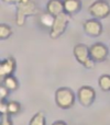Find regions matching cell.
I'll return each mask as SVG.
<instances>
[{
    "mask_svg": "<svg viewBox=\"0 0 110 125\" xmlns=\"http://www.w3.org/2000/svg\"><path fill=\"white\" fill-rule=\"evenodd\" d=\"M11 35H12V29H11V26L6 23L0 24V39L8 40Z\"/></svg>",
    "mask_w": 110,
    "mask_h": 125,
    "instance_id": "obj_16",
    "label": "cell"
},
{
    "mask_svg": "<svg viewBox=\"0 0 110 125\" xmlns=\"http://www.w3.org/2000/svg\"><path fill=\"white\" fill-rule=\"evenodd\" d=\"M46 11L53 17L65 12L64 11V0H49L46 3Z\"/></svg>",
    "mask_w": 110,
    "mask_h": 125,
    "instance_id": "obj_10",
    "label": "cell"
},
{
    "mask_svg": "<svg viewBox=\"0 0 110 125\" xmlns=\"http://www.w3.org/2000/svg\"><path fill=\"white\" fill-rule=\"evenodd\" d=\"M15 67H17V62H15V59L13 57L10 56L2 59L0 62V77H1V79L6 76L13 75Z\"/></svg>",
    "mask_w": 110,
    "mask_h": 125,
    "instance_id": "obj_9",
    "label": "cell"
},
{
    "mask_svg": "<svg viewBox=\"0 0 110 125\" xmlns=\"http://www.w3.org/2000/svg\"><path fill=\"white\" fill-rule=\"evenodd\" d=\"M29 125H46V119L43 112H37L30 120Z\"/></svg>",
    "mask_w": 110,
    "mask_h": 125,
    "instance_id": "obj_15",
    "label": "cell"
},
{
    "mask_svg": "<svg viewBox=\"0 0 110 125\" xmlns=\"http://www.w3.org/2000/svg\"><path fill=\"white\" fill-rule=\"evenodd\" d=\"M84 32L91 37H97L102 33V24L98 19H89L83 23Z\"/></svg>",
    "mask_w": 110,
    "mask_h": 125,
    "instance_id": "obj_8",
    "label": "cell"
},
{
    "mask_svg": "<svg viewBox=\"0 0 110 125\" xmlns=\"http://www.w3.org/2000/svg\"><path fill=\"white\" fill-rule=\"evenodd\" d=\"M82 7V0H64V11L69 15L78 13Z\"/></svg>",
    "mask_w": 110,
    "mask_h": 125,
    "instance_id": "obj_11",
    "label": "cell"
},
{
    "mask_svg": "<svg viewBox=\"0 0 110 125\" xmlns=\"http://www.w3.org/2000/svg\"><path fill=\"white\" fill-rule=\"evenodd\" d=\"M52 125H67L66 123H65L64 121H56V122H54Z\"/></svg>",
    "mask_w": 110,
    "mask_h": 125,
    "instance_id": "obj_21",
    "label": "cell"
},
{
    "mask_svg": "<svg viewBox=\"0 0 110 125\" xmlns=\"http://www.w3.org/2000/svg\"><path fill=\"white\" fill-rule=\"evenodd\" d=\"M7 108H8V101L7 100H1V103H0V114H6Z\"/></svg>",
    "mask_w": 110,
    "mask_h": 125,
    "instance_id": "obj_19",
    "label": "cell"
},
{
    "mask_svg": "<svg viewBox=\"0 0 110 125\" xmlns=\"http://www.w3.org/2000/svg\"><path fill=\"white\" fill-rule=\"evenodd\" d=\"M55 103L60 109L68 110L75 104V94L67 87H61L55 91Z\"/></svg>",
    "mask_w": 110,
    "mask_h": 125,
    "instance_id": "obj_2",
    "label": "cell"
},
{
    "mask_svg": "<svg viewBox=\"0 0 110 125\" xmlns=\"http://www.w3.org/2000/svg\"><path fill=\"white\" fill-rule=\"evenodd\" d=\"M8 94H9V89L6 88V87L1 83V86H0V99L1 100H7Z\"/></svg>",
    "mask_w": 110,
    "mask_h": 125,
    "instance_id": "obj_18",
    "label": "cell"
},
{
    "mask_svg": "<svg viewBox=\"0 0 110 125\" xmlns=\"http://www.w3.org/2000/svg\"><path fill=\"white\" fill-rule=\"evenodd\" d=\"M1 83L3 84L6 88L9 89V91H15L19 88V81L13 75L6 76L1 79Z\"/></svg>",
    "mask_w": 110,
    "mask_h": 125,
    "instance_id": "obj_12",
    "label": "cell"
},
{
    "mask_svg": "<svg viewBox=\"0 0 110 125\" xmlns=\"http://www.w3.org/2000/svg\"><path fill=\"white\" fill-rule=\"evenodd\" d=\"M0 125H13V122H12V120H11V115H9L8 113H6V114H1Z\"/></svg>",
    "mask_w": 110,
    "mask_h": 125,
    "instance_id": "obj_17",
    "label": "cell"
},
{
    "mask_svg": "<svg viewBox=\"0 0 110 125\" xmlns=\"http://www.w3.org/2000/svg\"><path fill=\"white\" fill-rule=\"evenodd\" d=\"M21 112V104L18 101H8V108H7V113L9 115H17L18 113Z\"/></svg>",
    "mask_w": 110,
    "mask_h": 125,
    "instance_id": "obj_14",
    "label": "cell"
},
{
    "mask_svg": "<svg viewBox=\"0 0 110 125\" xmlns=\"http://www.w3.org/2000/svg\"><path fill=\"white\" fill-rule=\"evenodd\" d=\"M77 99L83 106H85V108L90 106L96 99L95 89H94L93 87H89V86H83L82 88L78 89Z\"/></svg>",
    "mask_w": 110,
    "mask_h": 125,
    "instance_id": "obj_6",
    "label": "cell"
},
{
    "mask_svg": "<svg viewBox=\"0 0 110 125\" xmlns=\"http://www.w3.org/2000/svg\"><path fill=\"white\" fill-rule=\"evenodd\" d=\"M71 20V15L66 12H63L61 14L54 17V21L50 29V37L52 40H56L61 37L64 32L66 31V28L68 25V22Z\"/></svg>",
    "mask_w": 110,
    "mask_h": 125,
    "instance_id": "obj_3",
    "label": "cell"
},
{
    "mask_svg": "<svg viewBox=\"0 0 110 125\" xmlns=\"http://www.w3.org/2000/svg\"><path fill=\"white\" fill-rule=\"evenodd\" d=\"M39 13L37 4L33 0H20L17 3V13H15V24L18 26H23L25 20L30 15Z\"/></svg>",
    "mask_w": 110,
    "mask_h": 125,
    "instance_id": "obj_1",
    "label": "cell"
},
{
    "mask_svg": "<svg viewBox=\"0 0 110 125\" xmlns=\"http://www.w3.org/2000/svg\"><path fill=\"white\" fill-rule=\"evenodd\" d=\"M98 84H99L100 89L105 92H109L110 91V75L104 73L99 77L98 79Z\"/></svg>",
    "mask_w": 110,
    "mask_h": 125,
    "instance_id": "obj_13",
    "label": "cell"
},
{
    "mask_svg": "<svg viewBox=\"0 0 110 125\" xmlns=\"http://www.w3.org/2000/svg\"><path fill=\"white\" fill-rule=\"evenodd\" d=\"M74 57L76 58V61L79 62L80 65L85 67L87 69H94L95 67V62L93 61L89 53V47L85 44H76L75 47L73 50Z\"/></svg>",
    "mask_w": 110,
    "mask_h": 125,
    "instance_id": "obj_4",
    "label": "cell"
},
{
    "mask_svg": "<svg viewBox=\"0 0 110 125\" xmlns=\"http://www.w3.org/2000/svg\"><path fill=\"white\" fill-rule=\"evenodd\" d=\"M3 2H6V3H15L17 4L18 2H20V0H2Z\"/></svg>",
    "mask_w": 110,
    "mask_h": 125,
    "instance_id": "obj_20",
    "label": "cell"
},
{
    "mask_svg": "<svg viewBox=\"0 0 110 125\" xmlns=\"http://www.w3.org/2000/svg\"><path fill=\"white\" fill-rule=\"evenodd\" d=\"M89 53H90V56L94 62H105L108 58L109 50H108V46L105 45L104 43L97 42V43H94L93 45L89 47Z\"/></svg>",
    "mask_w": 110,
    "mask_h": 125,
    "instance_id": "obj_7",
    "label": "cell"
},
{
    "mask_svg": "<svg viewBox=\"0 0 110 125\" xmlns=\"http://www.w3.org/2000/svg\"><path fill=\"white\" fill-rule=\"evenodd\" d=\"M88 13L95 19H106L110 14V4L106 0H96L88 7Z\"/></svg>",
    "mask_w": 110,
    "mask_h": 125,
    "instance_id": "obj_5",
    "label": "cell"
}]
</instances>
